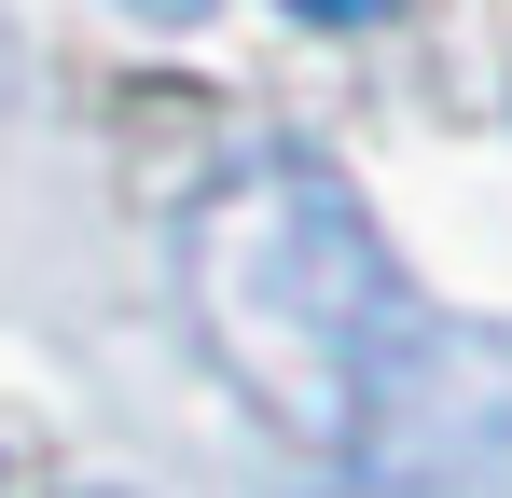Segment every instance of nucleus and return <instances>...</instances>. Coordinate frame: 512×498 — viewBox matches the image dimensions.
Here are the masks:
<instances>
[{"label":"nucleus","mask_w":512,"mask_h":498,"mask_svg":"<svg viewBox=\"0 0 512 498\" xmlns=\"http://www.w3.org/2000/svg\"><path fill=\"white\" fill-rule=\"evenodd\" d=\"M180 319L291 457L374 498H471L512 471V332L429 305L360 180L305 139H250L180 208Z\"/></svg>","instance_id":"nucleus-1"},{"label":"nucleus","mask_w":512,"mask_h":498,"mask_svg":"<svg viewBox=\"0 0 512 498\" xmlns=\"http://www.w3.org/2000/svg\"><path fill=\"white\" fill-rule=\"evenodd\" d=\"M277 14H291V28H388L402 0H277Z\"/></svg>","instance_id":"nucleus-2"},{"label":"nucleus","mask_w":512,"mask_h":498,"mask_svg":"<svg viewBox=\"0 0 512 498\" xmlns=\"http://www.w3.org/2000/svg\"><path fill=\"white\" fill-rule=\"evenodd\" d=\"M125 14H167V28H194V14H208V0H125Z\"/></svg>","instance_id":"nucleus-3"},{"label":"nucleus","mask_w":512,"mask_h":498,"mask_svg":"<svg viewBox=\"0 0 512 498\" xmlns=\"http://www.w3.org/2000/svg\"><path fill=\"white\" fill-rule=\"evenodd\" d=\"M0 498H28V471H14V429H0Z\"/></svg>","instance_id":"nucleus-4"},{"label":"nucleus","mask_w":512,"mask_h":498,"mask_svg":"<svg viewBox=\"0 0 512 498\" xmlns=\"http://www.w3.org/2000/svg\"><path fill=\"white\" fill-rule=\"evenodd\" d=\"M84 498H97V485H84Z\"/></svg>","instance_id":"nucleus-5"}]
</instances>
